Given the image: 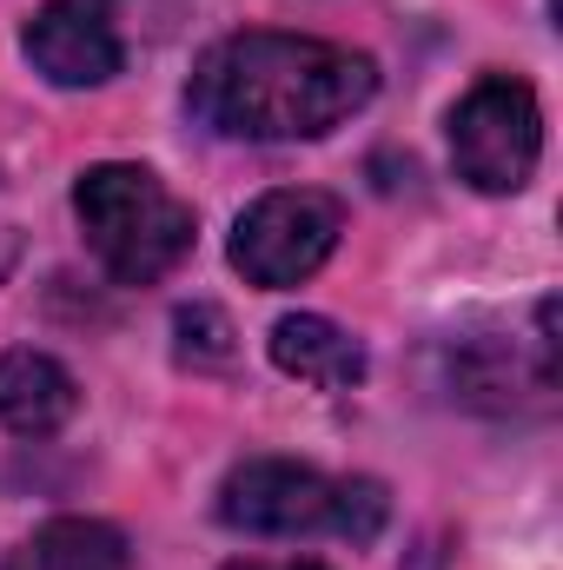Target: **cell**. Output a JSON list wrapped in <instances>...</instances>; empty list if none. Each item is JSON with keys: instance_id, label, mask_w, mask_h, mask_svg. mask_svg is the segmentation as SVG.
Here are the masks:
<instances>
[{"instance_id": "obj_10", "label": "cell", "mask_w": 563, "mask_h": 570, "mask_svg": "<svg viewBox=\"0 0 563 570\" xmlns=\"http://www.w3.org/2000/svg\"><path fill=\"white\" fill-rule=\"evenodd\" d=\"M179 358H192V365H226V358H233V325H226L213 305L179 312Z\"/></svg>"}, {"instance_id": "obj_2", "label": "cell", "mask_w": 563, "mask_h": 570, "mask_svg": "<svg viewBox=\"0 0 563 570\" xmlns=\"http://www.w3.org/2000/svg\"><path fill=\"white\" fill-rule=\"evenodd\" d=\"M385 484L372 478H325L312 464H292V458H246L226 471L219 484V518L246 538H352V544H372L385 531Z\"/></svg>"}, {"instance_id": "obj_3", "label": "cell", "mask_w": 563, "mask_h": 570, "mask_svg": "<svg viewBox=\"0 0 563 570\" xmlns=\"http://www.w3.org/2000/svg\"><path fill=\"white\" fill-rule=\"evenodd\" d=\"M73 213L93 246V259L120 285L166 279L192 253V206L146 166L107 159L73 179Z\"/></svg>"}, {"instance_id": "obj_7", "label": "cell", "mask_w": 563, "mask_h": 570, "mask_svg": "<svg viewBox=\"0 0 563 570\" xmlns=\"http://www.w3.org/2000/svg\"><path fill=\"white\" fill-rule=\"evenodd\" d=\"M80 412V385L60 358L20 345V352H0V425L13 438H53Z\"/></svg>"}, {"instance_id": "obj_4", "label": "cell", "mask_w": 563, "mask_h": 570, "mask_svg": "<svg viewBox=\"0 0 563 570\" xmlns=\"http://www.w3.org/2000/svg\"><path fill=\"white\" fill-rule=\"evenodd\" d=\"M544 153V107L524 80L484 73L457 107H451V159L457 179L477 193H524Z\"/></svg>"}, {"instance_id": "obj_1", "label": "cell", "mask_w": 563, "mask_h": 570, "mask_svg": "<svg viewBox=\"0 0 563 570\" xmlns=\"http://www.w3.org/2000/svg\"><path fill=\"white\" fill-rule=\"evenodd\" d=\"M372 94H378V67L365 53L338 40H312V33L253 27L199 53L186 107L219 140L285 146L345 127Z\"/></svg>"}, {"instance_id": "obj_11", "label": "cell", "mask_w": 563, "mask_h": 570, "mask_svg": "<svg viewBox=\"0 0 563 570\" xmlns=\"http://www.w3.org/2000/svg\"><path fill=\"white\" fill-rule=\"evenodd\" d=\"M13 259H20V226H7V219H0V279L13 273Z\"/></svg>"}, {"instance_id": "obj_12", "label": "cell", "mask_w": 563, "mask_h": 570, "mask_svg": "<svg viewBox=\"0 0 563 570\" xmlns=\"http://www.w3.org/2000/svg\"><path fill=\"white\" fill-rule=\"evenodd\" d=\"M226 570H332V564H312V558H292V564H266V558H239Z\"/></svg>"}, {"instance_id": "obj_6", "label": "cell", "mask_w": 563, "mask_h": 570, "mask_svg": "<svg viewBox=\"0 0 563 570\" xmlns=\"http://www.w3.org/2000/svg\"><path fill=\"white\" fill-rule=\"evenodd\" d=\"M20 47H27L33 73H47L53 87H107L127 67L113 0H47L27 20Z\"/></svg>"}, {"instance_id": "obj_9", "label": "cell", "mask_w": 563, "mask_h": 570, "mask_svg": "<svg viewBox=\"0 0 563 570\" xmlns=\"http://www.w3.org/2000/svg\"><path fill=\"white\" fill-rule=\"evenodd\" d=\"M0 570H127V538L100 518H53L20 551H7Z\"/></svg>"}, {"instance_id": "obj_8", "label": "cell", "mask_w": 563, "mask_h": 570, "mask_svg": "<svg viewBox=\"0 0 563 570\" xmlns=\"http://www.w3.org/2000/svg\"><path fill=\"white\" fill-rule=\"evenodd\" d=\"M273 365L318 392H352L365 379V345L345 325H332L325 312H292L273 325Z\"/></svg>"}, {"instance_id": "obj_5", "label": "cell", "mask_w": 563, "mask_h": 570, "mask_svg": "<svg viewBox=\"0 0 563 570\" xmlns=\"http://www.w3.org/2000/svg\"><path fill=\"white\" fill-rule=\"evenodd\" d=\"M338 233H345V206L318 186H279V193H259L239 226H233V266L266 292L285 285H305L332 253H338Z\"/></svg>"}]
</instances>
